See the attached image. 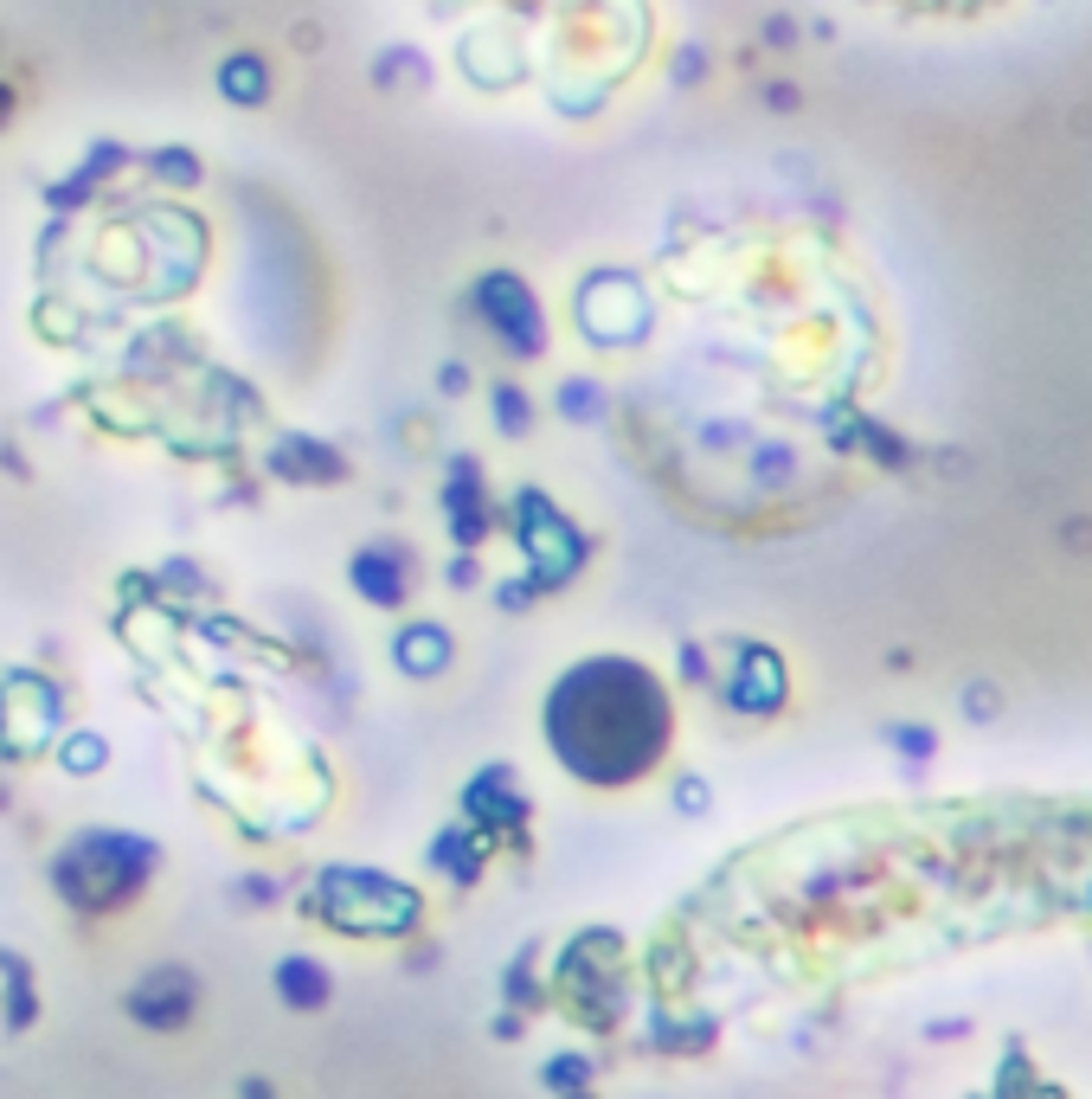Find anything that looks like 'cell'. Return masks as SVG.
I'll use <instances>...</instances> for the list:
<instances>
[{
    "instance_id": "6da1fadb",
    "label": "cell",
    "mask_w": 1092,
    "mask_h": 1099,
    "mask_svg": "<svg viewBox=\"0 0 1092 1099\" xmlns=\"http://www.w3.org/2000/svg\"><path fill=\"white\" fill-rule=\"evenodd\" d=\"M353 573H360V592H373V599H398V586H392V567H386V560H360Z\"/></svg>"
}]
</instances>
